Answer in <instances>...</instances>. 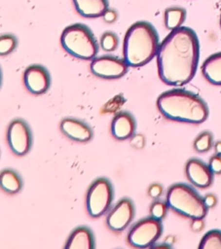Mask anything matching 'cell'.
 Masks as SVG:
<instances>
[{
  "mask_svg": "<svg viewBox=\"0 0 221 249\" xmlns=\"http://www.w3.org/2000/svg\"><path fill=\"white\" fill-rule=\"evenodd\" d=\"M94 238L87 227H79L73 231L65 249H94Z\"/></svg>",
  "mask_w": 221,
  "mask_h": 249,
  "instance_id": "16",
  "label": "cell"
},
{
  "mask_svg": "<svg viewBox=\"0 0 221 249\" xmlns=\"http://www.w3.org/2000/svg\"><path fill=\"white\" fill-rule=\"evenodd\" d=\"M199 249H221V231L217 230L208 231L202 238Z\"/></svg>",
  "mask_w": 221,
  "mask_h": 249,
  "instance_id": "20",
  "label": "cell"
},
{
  "mask_svg": "<svg viewBox=\"0 0 221 249\" xmlns=\"http://www.w3.org/2000/svg\"></svg>",
  "mask_w": 221,
  "mask_h": 249,
  "instance_id": "32",
  "label": "cell"
},
{
  "mask_svg": "<svg viewBox=\"0 0 221 249\" xmlns=\"http://www.w3.org/2000/svg\"><path fill=\"white\" fill-rule=\"evenodd\" d=\"M191 228L195 232L202 231L204 228V222L202 219H193V222L191 223Z\"/></svg>",
  "mask_w": 221,
  "mask_h": 249,
  "instance_id": "29",
  "label": "cell"
},
{
  "mask_svg": "<svg viewBox=\"0 0 221 249\" xmlns=\"http://www.w3.org/2000/svg\"><path fill=\"white\" fill-rule=\"evenodd\" d=\"M166 203L173 211L191 219L204 218L208 210L203 197L186 184L172 185L168 189Z\"/></svg>",
  "mask_w": 221,
  "mask_h": 249,
  "instance_id": "4",
  "label": "cell"
},
{
  "mask_svg": "<svg viewBox=\"0 0 221 249\" xmlns=\"http://www.w3.org/2000/svg\"><path fill=\"white\" fill-rule=\"evenodd\" d=\"M100 43H101V47L104 50L108 51V52L114 51L118 45V36L112 32H106L101 36Z\"/></svg>",
  "mask_w": 221,
  "mask_h": 249,
  "instance_id": "23",
  "label": "cell"
},
{
  "mask_svg": "<svg viewBox=\"0 0 221 249\" xmlns=\"http://www.w3.org/2000/svg\"><path fill=\"white\" fill-rule=\"evenodd\" d=\"M159 36L151 23L140 21L134 23L124 39V60L129 67L147 64L159 49Z\"/></svg>",
  "mask_w": 221,
  "mask_h": 249,
  "instance_id": "3",
  "label": "cell"
},
{
  "mask_svg": "<svg viewBox=\"0 0 221 249\" xmlns=\"http://www.w3.org/2000/svg\"><path fill=\"white\" fill-rule=\"evenodd\" d=\"M18 45L17 38L12 35H3L0 37V54L6 55L12 53Z\"/></svg>",
  "mask_w": 221,
  "mask_h": 249,
  "instance_id": "22",
  "label": "cell"
},
{
  "mask_svg": "<svg viewBox=\"0 0 221 249\" xmlns=\"http://www.w3.org/2000/svg\"><path fill=\"white\" fill-rule=\"evenodd\" d=\"M163 233L161 220L148 217L136 223L128 234V242L135 248L145 249L152 246Z\"/></svg>",
  "mask_w": 221,
  "mask_h": 249,
  "instance_id": "7",
  "label": "cell"
},
{
  "mask_svg": "<svg viewBox=\"0 0 221 249\" xmlns=\"http://www.w3.org/2000/svg\"><path fill=\"white\" fill-rule=\"evenodd\" d=\"M136 122L127 112H120L115 116L111 123V134L118 140H126L133 136Z\"/></svg>",
  "mask_w": 221,
  "mask_h": 249,
  "instance_id": "14",
  "label": "cell"
},
{
  "mask_svg": "<svg viewBox=\"0 0 221 249\" xmlns=\"http://www.w3.org/2000/svg\"><path fill=\"white\" fill-rule=\"evenodd\" d=\"M1 187L5 193L15 194L23 187V182L19 175L15 171L6 169L1 173Z\"/></svg>",
  "mask_w": 221,
  "mask_h": 249,
  "instance_id": "18",
  "label": "cell"
},
{
  "mask_svg": "<svg viewBox=\"0 0 221 249\" xmlns=\"http://www.w3.org/2000/svg\"><path fill=\"white\" fill-rule=\"evenodd\" d=\"M203 199L207 208H214L217 204V198L214 194H207Z\"/></svg>",
  "mask_w": 221,
  "mask_h": 249,
  "instance_id": "27",
  "label": "cell"
},
{
  "mask_svg": "<svg viewBox=\"0 0 221 249\" xmlns=\"http://www.w3.org/2000/svg\"><path fill=\"white\" fill-rule=\"evenodd\" d=\"M128 67L125 60L118 57L104 55L92 60L91 71L99 78L118 79L126 74Z\"/></svg>",
  "mask_w": 221,
  "mask_h": 249,
  "instance_id": "9",
  "label": "cell"
},
{
  "mask_svg": "<svg viewBox=\"0 0 221 249\" xmlns=\"http://www.w3.org/2000/svg\"><path fill=\"white\" fill-rule=\"evenodd\" d=\"M116 18H117V13L114 11H109L108 10L104 14V19L107 21V23H112V22H114Z\"/></svg>",
  "mask_w": 221,
  "mask_h": 249,
  "instance_id": "30",
  "label": "cell"
},
{
  "mask_svg": "<svg viewBox=\"0 0 221 249\" xmlns=\"http://www.w3.org/2000/svg\"><path fill=\"white\" fill-rule=\"evenodd\" d=\"M77 12L80 15L93 18H99L108 11V0H73Z\"/></svg>",
  "mask_w": 221,
  "mask_h": 249,
  "instance_id": "15",
  "label": "cell"
},
{
  "mask_svg": "<svg viewBox=\"0 0 221 249\" xmlns=\"http://www.w3.org/2000/svg\"><path fill=\"white\" fill-rule=\"evenodd\" d=\"M23 81L28 91L40 95L49 90L50 76L48 70L41 65H32L23 73Z\"/></svg>",
  "mask_w": 221,
  "mask_h": 249,
  "instance_id": "11",
  "label": "cell"
},
{
  "mask_svg": "<svg viewBox=\"0 0 221 249\" xmlns=\"http://www.w3.org/2000/svg\"><path fill=\"white\" fill-rule=\"evenodd\" d=\"M113 198V190L110 182L99 178L92 182L87 195V209L92 217H99L110 208Z\"/></svg>",
  "mask_w": 221,
  "mask_h": 249,
  "instance_id": "6",
  "label": "cell"
},
{
  "mask_svg": "<svg viewBox=\"0 0 221 249\" xmlns=\"http://www.w3.org/2000/svg\"><path fill=\"white\" fill-rule=\"evenodd\" d=\"M131 144L132 146L137 148H142L145 145V137L142 135H137V136H134L133 139L131 140Z\"/></svg>",
  "mask_w": 221,
  "mask_h": 249,
  "instance_id": "28",
  "label": "cell"
},
{
  "mask_svg": "<svg viewBox=\"0 0 221 249\" xmlns=\"http://www.w3.org/2000/svg\"><path fill=\"white\" fill-rule=\"evenodd\" d=\"M200 59L198 36L188 27L172 31L161 43L157 67L164 83L182 87L195 77Z\"/></svg>",
  "mask_w": 221,
  "mask_h": 249,
  "instance_id": "1",
  "label": "cell"
},
{
  "mask_svg": "<svg viewBox=\"0 0 221 249\" xmlns=\"http://www.w3.org/2000/svg\"><path fill=\"white\" fill-rule=\"evenodd\" d=\"M61 42L68 53L81 60H92L99 52V45L92 32L82 23L67 27L61 34Z\"/></svg>",
  "mask_w": 221,
  "mask_h": 249,
  "instance_id": "5",
  "label": "cell"
},
{
  "mask_svg": "<svg viewBox=\"0 0 221 249\" xmlns=\"http://www.w3.org/2000/svg\"><path fill=\"white\" fill-rule=\"evenodd\" d=\"M187 16V12L184 8L169 7L165 11V24L168 30H176L184 23Z\"/></svg>",
  "mask_w": 221,
  "mask_h": 249,
  "instance_id": "19",
  "label": "cell"
},
{
  "mask_svg": "<svg viewBox=\"0 0 221 249\" xmlns=\"http://www.w3.org/2000/svg\"><path fill=\"white\" fill-rule=\"evenodd\" d=\"M61 130L71 140L88 142L92 138V130L87 124L75 118H65L61 123Z\"/></svg>",
  "mask_w": 221,
  "mask_h": 249,
  "instance_id": "13",
  "label": "cell"
},
{
  "mask_svg": "<svg viewBox=\"0 0 221 249\" xmlns=\"http://www.w3.org/2000/svg\"><path fill=\"white\" fill-rule=\"evenodd\" d=\"M202 70L210 83L221 86V52L208 57L202 65Z\"/></svg>",
  "mask_w": 221,
  "mask_h": 249,
  "instance_id": "17",
  "label": "cell"
},
{
  "mask_svg": "<svg viewBox=\"0 0 221 249\" xmlns=\"http://www.w3.org/2000/svg\"><path fill=\"white\" fill-rule=\"evenodd\" d=\"M168 207L167 203L156 201L151 205V208H150L151 216L154 218L158 219V220H163L166 215Z\"/></svg>",
  "mask_w": 221,
  "mask_h": 249,
  "instance_id": "24",
  "label": "cell"
},
{
  "mask_svg": "<svg viewBox=\"0 0 221 249\" xmlns=\"http://www.w3.org/2000/svg\"><path fill=\"white\" fill-rule=\"evenodd\" d=\"M163 193V187L158 184H154L149 189V195L153 198H157Z\"/></svg>",
  "mask_w": 221,
  "mask_h": 249,
  "instance_id": "26",
  "label": "cell"
},
{
  "mask_svg": "<svg viewBox=\"0 0 221 249\" xmlns=\"http://www.w3.org/2000/svg\"><path fill=\"white\" fill-rule=\"evenodd\" d=\"M213 142H214L213 135L208 131H205L202 133L195 139L194 147L195 150L199 153H205V152L209 151L213 146Z\"/></svg>",
  "mask_w": 221,
  "mask_h": 249,
  "instance_id": "21",
  "label": "cell"
},
{
  "mask_svg": "<svg viewBox=\"0 0 221 249\" xmlns=\"http://www.w3.org/2000/svg\"><path fill=\"white\" fill-rule=\"evenodd\" d=\"M134 215L135 208L132 201L123 198L107 215V226L115 232L123 231L132 221Z\"/></svg>",
  "mask_w": 221,
  "mask_h": 249,
  "instance_id": "10",
  "label": "cell"
},
{
  "mask_svg": "<svg viewBox=\"0 0 221 249\" xmlns=\"http://www.w3.org/2000/svg\"><path fill=\"white\" fill-rule=\"evenodd\" d=\"M188 180L199 188H207L214 180V173L209 166L198 159H191L186 165Z\"/></svg>",
  "mask_w": 221,
  "mask_h": 249,
  "instance_id": "12",
  "label": "cell"
},
{
  "mask_svg": "<svg viewBox=\"0 0 221 249\" xmlns=\"http://www.w3.org/2000/svg\"><path fill=\"white\" fill-rule=\"evenodd\" d=\"M215 152H216V154L217 155H221V141L220 142H217L216 143H215Z\"/></svg>",
  "mask_w": 221,
  "mask_h": 249,
  "instance_id": "31",
  "label": "cell"
},
{
  "mask_svg": "<svg viewBox=\"0 0 221 249\" xmlns=\"http://www.w3.org/2000/svg\"><path fill=\"white\" fill-rule=\"evenodd\" d=\"M210 169L215 174H221V155H216L209 161Z\"/></svg>",
  "mask_w": 221,
  "mask_h": 249,
  "instance_id": "25",
  "label": "cell"
},
{
  "mask_svg": "<svg viewBox=\"0 0 221 249\" xmlns=\"http://www.w3.org/2000/svg\"><path fill=\"white\" fill-rule=\"evenodd\" d=\"M7 140L12 152L17 155H26L32 145V135L29 125L22 119H15L8 128Z\"/></svg>",
  "mask_w": 221,
  "mask_h": 249,
  "instance_id": "8",
  "label": "cell"
},
{
  "mask_svg": "<svg viewBox=\"0 0 221 249\" xmlns=\"http://www.w3.org/2000/svg\"><path fill=\"white\" fill-rule=\"evenodd\" d=\"M156 104L161 113L173 121L199 124L209 115L208 106L201 97L183 89L165 91Z\"/></svg>",
  "mask_w": 221,
  "mask_h": 249,
  "instance_id": "2",
  "label": "cell"
}]
</instances>
